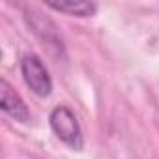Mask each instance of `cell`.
<instances>
[{"instance_id":"3957f363","label":"cell","mask_w":159,"mask_h":159,"mask_svg":"<svg viewBox=\"0 0 159 159\" xmlns=\"http://www.w3.org/2000/svg\"><path fill=\"white\" fill-rule=\"evenodd\" d=\"M0 109L15 122L26 124L30 120V111H28L25 99L13 90V86L6 79H2V83H0Z\"/></svg>"},{"instance_id":"277c9868","label":"cell","mask_w":159,"mask_h":159,"mask_svg":"<svg viewBox=\"0 0 159 159\" xmlns=\"http://www.w3.org/2000/svg\"><path fill=\"white\" fill-rule=\"evenodd\" d=\"M45 6L54 11L73 15V17H92L98 11L96 2H52V0H47Z\"/></svg>"},{"instance_id":"7a4b0ae2","label":"cell","mask_w":159,"mask_h":159,"mask_svg":"<svg viewBox=\"0 0 159 159\" xmlns=\"http://www.w3.org/2000/svg\"><path fill=\"white\" fill-rule=\"evenodd\" d=\"M21 75L25 84L36 94L38 98H49L52 92V79L49 75V69L45 67L43 60L38 54L26 52L21 58Z\"/></svg>"},{"instance_id":"6da1fadb","label":"cell","mask_w":159,"mask_h":159,"mask_svg":"<svg viewBox=\"0 0 159 159\" xmlns=\"http://www.w3.org/2000/svg\"><path fill=\"white\" fill-rule=\"evenodd\" d=\"M49 125L60 142H64L66 146H69L75 152L83 150V146H84L83 129H81V124H79L75 112L69 107H66V105L54 107L49 114Z\"/></svg>"}]
</instances>
